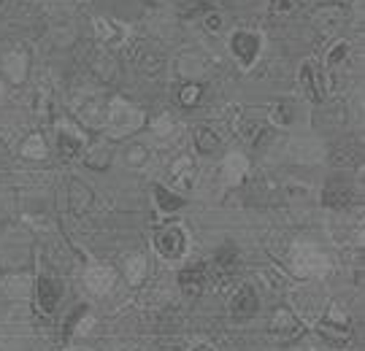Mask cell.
<instances>
[{"label": "cell", "mask_w": 365, "mask_h": 351, "mask_svg": "<svg viewBox=\"0 0 365 351\" xmlns=\"http://www.w3.org/2000/svg\"><path fill=\"white\" fill-rule=\"evenodd\" d=\"M238 260H241V257H238V251H235L233 246H225L220 254H217V271H220V273L227 278V276H233Z\"/></svg>", "instance_id": "d6986e66"}, {"label": "cell", "mask_w": 365, "mask_h": 351, "mask_svg": "<svg viewBox=\"0 0 365 351\" xmlns=\"http://www.w3.org/2000/svg\"><path fill=\"white\" fill-rule=\"evenodd\" d=\"M68 351H90V349H68Z\"/></svg>", "instance_id": "e575fe53"}, {"label": "cell", "mask_w": 365, "mask_h": 351, "mask_svg": "<svg viewBox=\"0 0 365 351\" xmlns=\"http://www.w3.org/2000/svg\"><path fill=\"white\" fill-rule=\"evenodd\" d=\"M260 278H262V286H268L271 292H284L287 289V278L282 273H276V271H271V268L260 271Z\"/></svg>", "instance_id": "d4e9b609"}, {"label": "cell", "mask_w": 365, "mask_h": 351, "mask_svg": "<svg viewBox=\"0 0 365 351\" xmlns=\"http://www.w3.org/2000/svg\"><path fill=\"white\" fill-rule=\"evenodd\" d=\"M155 248L160 251V257L168 262L182 260L187 254V233H184L182 224H170L163 233L155 238Z\"/></svg>", "instance_id": "3957f363"}, {"label": "cell", "mask_w": 365, "mask_h": 351, "mask_svg": "<svg viewBox=\"0 0 365 351\" xmlns=\"http://www.w3.org/2000/svg\"><path fill=\"white\" fill-rule=\"evenodd\" d=\"M230 319L233 322H244L249 316H255L260 308V298H257V289L252 284H241V289L230 298Z\"/></svg>", "instance_id": "5b68a950"}, {"label": "cell", "mask_w": 365, "mask_h": 351, "mask_svg": "<svg viewBox=\"0 0 365 351\" xmlns=\"http://www.w3.org/2000/svg\"><path fill=\"white\" fill-rule=\"evenodd\" d=\"M352 197L354 192L346 182H330L322 192V203L330 209H346V206H352Z\"/></svg>", "instance_id": "8fae6325"}, {"label": "cell", "mask_w": 365, "mask_h": 351, "mask_svg": "<svg viewBox=\"0 0 365 351\" xmlns=\"http://www.w3.org/2000/svg\"><path fill=\"white\" fill-rule=\"evenodd\" d=\"M292 105L289 103H282V105H276L274 108V122L276 125H282V127H289L292 125Z\"/></svg>", "instance_id": "f546056e"}, {"label": "cell", "mask_w": 365, "mask_h": 351, "mask_svg": "<svg viewBox=\"0 0 365 351\" xmlns=\"http://www.w3.org/2000/svg\"><path fill=\"white\" fill-rule=\"evenodd\" d=\"M300 87L306 92V98L312 103H322L325 100V78H322V70H317L314 60H306L300 66Z\"/></svg>", "instance_id": "8992f818"}, {"label": "cell", "mask_w": 365, "mask_h": 351, "mask_svg": "<svg viewBox=\"0 0 365 351\" xmlns=\"http://www.w3.org/2000/svg\"><path fill=\"white\" fill-rule=\"evenodd\" d=\"M108 162H111V152L106 149L103 143H98V146L90 152V157H87V165H90V168H95V170L108 168Z\"/></svg>", "instance_id": "cb8c5ba5"}, {"label": "cell", "mask_w": 365, "mask_h": 351, "mask_svg": "<svg viewBox=\"0 0 365 351\" xmlns=\"http://www.w3.org/2000/svg\"><path fill=\"white\" fill-rule=\"evenodd\" d=\"M187 351H217V346H214V343H209V340H197V343H192Z\"/></svg>", "instance_id": "d6a6232c"}, {"label": "cell", "mask_w": 365, "mask_h": 351, "mask_svg": "<svg viewBox=\"0 0 365 351\" xmlns=\"http://www.w3.org/2000/svg\"><path fill=\"white\" fill-rule=\"evenodd\" d=\"M206 25H209V30H220V27H222V19L217 16V14H211L209 19H206Z\"/></svg>", "instance_id": "836d02e7"}, {"label": "cell", "mask_w": 365, "mask_h": 351, "mask_svg": "<svg viewBox=\"0 0 365 351\" xmlns=\"http://www.w3.org/2000/svg\"><path fill=\"white\" fill-rule=\"evenodd\" d=\"M0 6H3V0H0Z\"/></svg>", "instance_id": "d590c367"}, {"label": "cell", "mask_w": 365, "mask_h": 351, "mask_svg": "<svg viewBox=\"0 0 365 351\" xmlns=\"http://www.w3.org/2000/svg\"><path fill=\"white\" fill-rule=\"evenodd\" d=\"M114 278H117L114 271H111V268H103V265L87 271V286H90V292H95V295H106V292L114 286Z\"/></svg>", "instance_id": "9a60e30c"}, {"label": "cell", "mask_w": 365, "mask_h": 351, "mask_svg": "<svg viewBox=\"0 0 365 351\" xmlns=\"http://www.w3.org/2000/svg\"><path fill=\"white\" fill-rule=\"evenodd\" d=\"M295 268H298L300 276H325L327 268H330V262L319 254V251H314V248H298L295 251Z\"/></svg>", "instance_id": "ba28073f"}, {"label": "cell", "mask_w": 365, "mask_h": 351, "mask_svg": "<svg viewBox=\"0 0 365 351\" xmlns=\"http://www.w3.org/2000/svg\"><path fill=\"white\" fill-rule=\"evenodd\" d=\"M22 152H25V157L41 159V157H46V143H43L41 135H30V138L25 141V146H22Z\"/></svg>", "instance_id": "484cf974"}, {"label": "cell", "mask_w": 365, "mask_h": 351, "mask_svg": "<svg viewBox=\"0 0 365 351\" xmlns=\"http://www.w3.org/2000/svg\"><path fill=\"white\" fill-rule=\"evenodd\" d=\"M144 276H146V260L141 254H135V257L128 260V281H130L133 286H138L144 281Z\"/></svg>", "instance_id": "7402d4cb"}, {"label": "cell", "mask_w": 365, "mask_h": 351, "mask_svg": "<svg viewBox=\"0 0 365 351\" xmlns=\"http://www.w3.org/2000/svg\"><path fill=\"white\" fill-rule=\"evenodd\" d=\"M92 70H95V76L103 78V81H111V78H117V63H114V57L108 52H98L92 57Z\"/></svg>", "instance_id": "2e32d148"}, {"label": "cell", "mask_w": 365, "mask_h": 351, "mask_svg": "<svg viewBox=\"0 0 365 351\" xmlns=\"http://www.w3.org/2000/svg\"><path fill=\"white\" fill-rule=\"evenodd\" d=\"M135 111H130V108H125V105H117V111L111 114V125L117 127V130H125V127H130L133 122H135V117H133Z\"/></svg>", "instance_id": "4316f807"}, {"label": "cell", "mask_w": 365, "mask_h": 351, "mask_svg": "<svg viewBox=\"0 0 365 351\" xmlns=\"http://www.w3.org/2000/svg\"><path fill=\"white\" fill-rule=\"evenodd\" d=\"M146 146H141V143H133L130 149L125 152V159H128V165H133V168H141L146 162Z\"/></svg>", "instance_id": "f1b7e54d"}, {"label": "cell", "mask_w": 365, "mask_h": 351, "mask_svg": "<svg viewBox=\"0 0 365 351\" xmlns=\"http://www.w3.org/2000/svg\"><path fill=\"white\" fill-rule=\"evenodd\" d=\"M192 141H195V149L200 154H214L220 149V135L214 130H209V127H195Z\"/></svg>", "instance_id": "e0dca14e"}, {"label": "cell", "mask_w": 365, "mask_h": 351, "mask_svg": "<svg viewBox=\"0 0 365 351\" xmlns=\"http://www.w3.org/2000/svg\"><path fill=\"white\" fill-rule=\"evenodd\" d=\"M92 325H95L92 313H87V308H84V305H78L76 313H73V316L66 322V332H73V335H87Z\"/></svg>", "instance_id": "ac0fdd59"}, {"label": "cell", "mask_w": 365, "mask_h": 351, "mask_svg": "<svg viewBox=\"0 0 365 351\" xmlns=\"http://www.w3.org/2000/svg\"><path fill=\"white\" fill-rule=\"evenodd\" d=\"M155 197H157V206H160L163 211H176V209H182V203H184L182 197L168 192V189L160 187V184L155 187Z\"/></svg>", "instance_id": "44dd1931"}, {"label": "cell", "mask_w": 365, "mask_h": 351, "mask_svg": "<svg viewBox=\"0 0 365 351\" xmlns=\"http://www.w3.org/2000/svg\"><path fill=\"white\" fill-rule=\"evenodd\" d=\"M68 203H71V211L73 214H87L92 206V192L90 187H84V184L78 182V179H71L68 182Z\"/></svg>", "instance_id": "7c38bea8"}, {"label": "cell", "mask_w": 365, "mask_h": 351, "mask_svg": "<svg viewBox=\"0 0 365 351\" xmlns=\"http://www.w3.org/2000/svg\"><path fill=\"white\" fill-rule=\"evenodd\" d=\"M303 332V325L298 322V316L289 311V308H276L268 319V335L276 340V343H289V340L300 338Z\"/></svg>", "instance_id": "277c9868"}, {"label": "cell", "mask_w": 365, "mask_h": 351, "mask_svg": "<svg viewBox=\"0 0 365 351\" xmlns=\"http://www.w3.org/2000/svg\"><path fill=\"white\" fill-rule=\"evenodd\" d=\"M36 292H38V308L43 313H52L57 308V303H60V281L52 278V276H41L38 278V286H36Z\"/></svg>", "instance_id": "30bf717a"}, {"label": "cell", "mask_w": 365, "mask_h": 351, "mask_svg": "<svg viewBox=\"0 0 365 351\" xmlns=\"http://www.w3.org/2000/svg\"><path fill=\"white\" fill-rule=\"evenodd\" d=\"M173 179L182 184L184 189L192 187V159L190 157H179L176 165H173Z\"/></svg>", "instance_id": "ffe728a7"}, {"label": "cell", "mask_w": 365, "mask_h": 351, "mask_svg": "<svg viewBox=\"0 0 365 351\" xmlns=\"http://www.w3.org/2000/svg\"><path fill=\"white\" fill-rule=\"evenodd\" d=\"M357 149H336L333 152V165H354L357 162Z\"/></svg>", "instance_id": "4dcf8cb0"}, {"label": "cell", "mask_w": 365, "mask_h": 351, "mask_svg": "<svg viewBox=\"0 0 365 351\" xmlns=\"http://www.w3.org/2000/svg\"><path fill=\"white\" fill-rule=\"evenodd\" d=\"M179 286H182L184 295H190V298L203 295L206 286H209V273H206V268H203V265H190V268H184L182 273H179Z\"/></svg>", "instance_id": "52a82bcc"}, {"label": "cell", "mask_w": 365, "mask_h": 351, "mask_svg": "<svg viewBox=\"0 0 365 351\" xmlns=\"http://www.w3.org/2000/svg\"><path fill=\"white\" fill-rule=\"evenodd\" d=\"M314 330L319 332V338L325 340L333 349H344L352 340V311L344 303H327L322 319L314 325Z\"/></svg>", "instance_id": "6da1fadb"}, {"label": "cell", "mask_w": 365, "mask_h": 351, "mask_svg": "<svg viewBox=\"0 0 365 351\" xmlns=\"http://www.w3.org/2000/svg\"><path fill=\"white\" fill-rule=\"evenodd\" d=\"M230 49H233L235 60L244 68H252L255 57H257V49H260V38L252 36V33H235L233 41H230Z\"/></svg>", "instance_id": "9c48e42d"}, {"label": "cell", "mask_w": 365, "mask_h": 351, "mask_svg": "<svg viewBox=\"0 0 365 351\" xmlns=\"http://www.w3.org/2000/svg\"><path fill=\"white\" fill-rule=\"evenodd\" d=\"M346 16H349L346 9L339 6V3H333V6H322V9H317V11L312 14V22L319 27V30H327V27H339Z\"/></svg>", "instance_id": "5bb4252c"}, {"label": "cell", "mask_w": 365, "mask_h": 351, "mask_svg": "<svg viewBox=\"0 0 365 351\" xmlns=\"http://www.w3.org/2000/svg\"><path fill=\"white\" fill-rule=\"evenodd\" d=\"M271 11L274 14H292L295 11V0H274V3H271Z\"/></svg>", "instance_id": "1f68e13d"}, {"label": "cell", "mask_w": 365, "mask_h": 351, "mask_svg": "<svg viewBox=\"0 0 365 351\" xmlns=\"http://www.w3.org/2000/svg\"><path fill=\"white\" fill-rule=\"evenodd\" d=\"M81 146H84V138L73 127H68V125L57 127V149H60V157L71 159V157H76L81 152Z\"/></svg>", "instance_id": "4fadbf2b"}, {"label": "cell", "mask_w": 365, "mask_h": 351, "mask_svg": "<svg viewBox=\"0 0 365 351\" xmlns=\"http://www.w3.org/2000/svg\"><path fill=\"white\" fill-rule=\"evenodd\" d=\"M200 87L197 84H184V90L179 92V103L184 105V108H192V105H197V100H200Z\"/></svg>", "instance_id": "83f0119b"}, {"label": "cell", "mask_w": 365, "mask_h": 351, "mask_svg": "<svg viewBox=\"0 0 365 351\" xmlns=\"http://www.w3.org/2000/svg\"><path fill=\"white\" fill-rule=\"evenodd\" d=\"M325 298H319V295H314L312 289H300V292H292V298H289V311L298 316L300 325L312 327L322 319V313H325Z\"/></svg>", "instance_id": "7a4b0ae2"}, {"label": "cell", "mask_w": 365, "mask_h": 351, "mask_svg": "<svg viewBox=\"0 0 365 351\" xmlns=\"http://www.w3.org/2000/svg\"><path fill=\"white\" fill-rule=\"evenodd\" d=\"M349 41H336L333 49L327 52V68H339L344 60H349Z\"/></svg>", "instance_id": "603a6c76"}]
</instances>
